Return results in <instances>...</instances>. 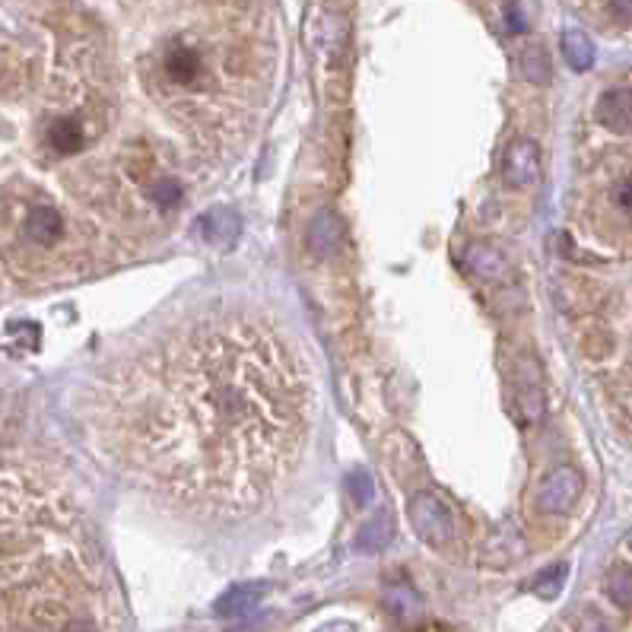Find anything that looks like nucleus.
Returning <instances> with one entry per match:
<instances>
[{"instance_id":"f257e3e1","label":"nucleus","mask_w":632,"mask_h":632,"mask_svg":"<svg viewBox=\"0 0 632 632\" xmlns=\"http://www.w3.org/2000/svg\"><path fill=\"white\" fill-rule=\"evenodd\" d=\"M315 378L296 343L255 315L175 328L102 385L99 429L115 461L194 512L245 515L299 467Z\"/></svg>"},{"instance_id":"f03ea898","label":"nucleus","mask_w":632,"mask_h":632,"mask_svg":"<svg viewBox=\"0 0 632 632\" xmlns=\"http://www.w3.org/2000/svg\"><path fill=\"white\" fill-rule=\"evenodd\" d=\"M407 515H410V525H413V531H417V537L429 547L451 544V537H455V531H458L451 505L442 496L429 493V490H420V493L410 496Z\"/></svg>"},{"instance_id":"7ed1b4c3","label":"nucleus","mask_w":632,"mask_h":632,"mask_svg":"<svg viewBox=\"0 0 632 632\" xmlns=\"http://www.w3.org/2000/svg\"><path fill=\"white\" fill-rule=\"evenodd\" d=\"M585 493V477L575 464H559L537 483L534 505L544 515H566L575 509V502Z\"/></svg>"},{"instance_id":"20e7f679","label":"nucleus","mask_w":632,"mask_h":632,"mask_svg":"<svg viewBox=\"0 0 632 632\" xmlns=\"http://www.w3.org/2000/svg\"><path fill=\"white\" fill-rule=\"evenodd\" d=\"M502 178L512 188H531L540 182V147L531 137H515L502 153Z\"/></svg>"},{"instance_id":"39448f33","label":"nucleus","mask_w":632,"mask_h":632,"mask_svg":"<svg viewBox=\"0 0 632 632\" xmlns=\"http://www.w3.org/2000/svg\"><path fill=\"white\" fill-rule=\"evenodd\" d=\"M594 118L601 128L613 134H629L632 131V89L629 86H613L594 105Z\"/></svg>"},{"instance_id":"423d86ee","label":"nucleus","mask_w":632,"mask_h":632,"mask_svg":"<svg viewBox=\"0 0 632 632\" xmlns=\"http://www.w3.org/2000/svg\"><path fill=\"white\" fill-rule=\"evenodd\" d=\"M305 242H309V251H312L318 261L334 258L340 242H343V223H340V216L334 210H318L312 220H309V236H305Z\"/></svg>"},{"instance_id":"0eeeda50","label":"nucleus","mask_w":632,"mask_h":632,"mask_svg":"<svg viewBox=\"0 0 632 632\" xmlns=\"http://www.w3.org/2000/svg\"><path fill=\"white\" fill-rule=\"evenodd\" d=\"M239 232H242V220L239 213L229 207H213L201 213V220H197V236L213 248H229L239 239Z\"/></svg>"},{"instance_id":"6e6552de","label":"nucleus","mask_w":632,"mask_h":632,"mask_svg":"<svg viewBox=\"0 0 632 632\" xmlns=\"http://www.w3.org/2000/svg\"><path fill=\"white\" fill-rule=\"evenodd\" d=\"M464 264L480 280H502L505 274H509V258H505V251L496 248V245H486V242H477V245L467 248Z\"/></svg>"},{"instance_id":"1a4fd4ad","label":"nucleus","mask_w":632,"mask_h":632,"mask_svg":"<svg viewBox=\"0 0 632 632\" xmlns=\"http://www.w3.org/2000/svg\"><path fill=\"white\" fill-rule=\"evenodd\" d=\"M162 70H166V77L175 83V86H191L201 80L204 74V61L201 54H197L194 48L188 45H175L166 51V58H162Z\"/></svg>"},{"instance_id":"9d476101","label":"nucleus","mask_w":632,"mask_h":632,"mask_svg":"<svg viewBox=\"0 0 632 632\" xmlns=\"http://www.w3.org/2000/svg\"><path fill=\"white\" fill-rule=\"evenodd\" d=\"M26 239L35 242V245H54L61 239L64 232V216L58 213V207H32L29 216H26Z\"/></svg>"},{"instance_id":"9b49d317","label":"nucleus","mask_w":632,"mask_h":632,"mask_svg":"<svg viewBox=\"0 0 632 632\" xmlns=\"http://www.w3.org/2000/svg\"><path fill=\"white\" fill-rule=\"evenodd\" d=\"M267 594V585H236L229 588L220 601H216V613L220 617H245V613H251L258 607V601Z\"/></svg>"},{"instance_id":"f8f14e48","label":"nucleus","mask_w":632,"mask_h":632,"mask_svg":"<svg viewBox=\"0 0 632 632\" xmlns=\"http://www.w3.org/2000/svg\"><path fill=\"white\" fill-rule=\"evenodd\" d=\"M391 537H394V521L388 512H378L372 521H366L363 528H359L356 534V550L359 553H378V550H385L391 544Z\"/></svg>"},{"instance_id":"ddd939ff","label":"nucleus","mask_w":632,"mask_h":632,"mask_svg":"<svg viewBox=\"0 0 632 632\" xmlns=\"http://www.w3.org/2000/svg\"><path fill=\"white\" fill-rule=\"evenodd\" d=\"M385 604H388V610L394 613V617L401 620V623H407V626L423 620V601L417 598V591L407 588V585H394V588H388Z\"/></svg>"},{"instance_id":"4468645a","label":"nucleus","mask_w":632,"mask_h":632,"mask_svg":"<svg viewBox=\"0 0 632 632\" xmlns=\"http://www.w3.org/2000/svg\"><path fill=\"white\" fill-rule=\"evenodd\" d=\"M559 45H563V58L572 70H588L594 64V42L588 39V35L582 29H566L563 39H559Z\"/></svg>"},{"instance_id":"2eb2a0df","label":"nucleus","mask_w":632,"mask_h":632,"mask_svg":"<svg viewBox=\"0 0 632 632\" xmlns=\"http://www.w3.org/2000/svg\"><path fill=\"white\" fill-rule=\"evenodd\" d=\"M48 143L54 147V153L61 156H74L83 150V128L77 118H58L48 131Z\"/></svg>"},{"instance_id":"dca6fc26","label":"nucleus","mask_w":632,"mask_h":632,"mask_svg":"<svg viewBox=\"0 0 632 632\" xmlns=\"http://www.w3.org/2000/svg\"><path fill=\"white\" fill-rule=\"evenodd\" d=\"M518 67H521V77H525L528 83H537V86L550 83V77H553L550 54L540 48V45H528L525 51H521Z\"/></svg>"},{"instance_id":"f3484780","label":"nucleus","mask_w":632,"mask_h":632,"mask_svg":"<svg viewBox=\"0 0 632 632\" xmlns=\"http://www.w3.org/2000/svg\"><path fill=\"white\" fill-rule=\"evenodd\" d=\"M607 588V598L617 604V607H632V566L617 563L604 579Z\"/></svg>"},{"instance_id":"a211bd4d","label":"nucleus","mask_w":632,"mask_h":632,"mask_svg":"<svg viewBox=\"0 0 632 632\" xmlns=\"http://www.w3.org/2000/svg\"><path fill=\"white\" fill-rule=\"evenodd\" d=\"M569 579V566L566 563H556L544 572H537V579H534V591H537V598H544V601H553L559 591H563Z\"/></svg>"},{"instance_id":"6ab92c4d","label":"nucleus","mask_w":632,"mask_h":632,"mask_svg":"<svg viewBox=\"0 0 632 632\" xmlns=\"http://www.w3.org/2000/svg\"><path fill=\"white\" fill-rule=\"evenodd\" d=\"M350 496H353V502L359 505V509L372 505V499H375V480H372V474L366 471V467H359V471L350 474Z\"/></svg>"},{"instance_id":"aec40b11","label":"nucleus","mask_w":632,"mask_h":632,"mask_svg":"<svg viewBox=\"0 0 632 632\" xmlns=\"http://www.w3.org/2000/svg\"><path fill=\"white\" fill-rule=\"evenodd\" d=\"M153 201L159 204V207H175L178 201H182V185H178V182H169V178H166V182H156V188H153Z\"/></svg>"},{"instance_id":"412c9836","label":"nucleus","mask_w":632,"mask_h":632,"mask_svg":"<svg viewBox=\"0 0 632 632\" xmlns=\"http://www.w3.org/2000/svg\"><path fill=\"white\" fill-rule=\"evenodd\" d=\"M582 350L591 356V359H604L610 350H613V337L607 331H591V340L582 343Z\"/></svg>"},{"instance_id":"4be33fe9","label":"nucleus","mask_w":632,"mask_h":632,"mask_svg":"<svg viewBox=\"0 0 632 632\" xmlns=\"http://www.w3.org/2000/svg\"><path fill=\"white\" fill-rule=\"evenodd\" d=\"M505 26H509V32H525L528 29L525 7H521L518 0H509V4H505Z\"/></svg>"},{"instance_id":"5701e85b","label":"nucleus","mask_w":632,"mask_h":632,"mask_svg":"<svg viewBox=\"0 0 632 632\" xmlns=\"http://www.w3.org/2000/svg\"><path fill=\"white\" fill-rule=\"evenodd\" d=\"M613 204L632 216V178H623V182L613 188Z\"/></svg>"},{"instance_id":"b1692460","label":"nucleus","mask_w":632,"mask_h":632,"mask_svg":"<svg viewBox=\"0 0 632 632\" xmlns=\"http://www.w3.org/2000/svg\"><path fill=\"white\" fill-rule=\"evenodd\" d=\"M64 632H99V626L93 620H70L64 626Z\"/></svg>"},{"instance_id":"393cba45","label":"nucleus","mask_w":632,"mask_h":632,"mask_svg":"<svg viewBox=\"0 0 632 632\" xmlns=\"http://www.w3.org/2000/svg\"><path fill=\"white\" fill-rule=\"evenodd\" d=\"M315 632H356V626H353V623H347V620H334V623L318 626Z\"/></svg>"},{"instance_id":"a878e982","label":"nucleus","mask_w":632,"mask_h":632,"mask_svg":"<svg viewBox=\"0 0 632 632\" xmlns=\"http://www.w3.org/2000/svg\"><path fill=\"white\" fill-rule=\"evenodd\" d=\"M582 632H613V629H610L601 617H591V620L582 626Z\"/></svg>"},{"instance_id":"bb28decb","label":"nucleus","mask_w":632,"mask_h":632,"mask_svg":"<svg viewBox=\"0 0 632 632\" xmlns=\"http://www.w3.org/2000/svg\"><path fill=\"white\" fill-rule=\"evenodd\" d=\"M613 10L620 16H632V0H613Z\"/></svg>"}]
</instances>
